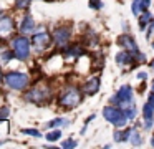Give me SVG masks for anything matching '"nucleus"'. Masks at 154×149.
<instances>
[{"instance_id":"6ab92c4d","label":"nucleus","mask_w":154,"mask_h":149,"mask_svg":"<svg viewBox=\"0 0 154 149\" xmlns=\"http://www.w3.org/2000/svg\"><path fill=\"white\" fill-rule=\"evenodd\" d=\"M151 20H152V17H151V13L147 12V10H146V12H141V15H139V28L144 30V28H146V25L151 22Z\"/></svg>"},{"instance_id":"c756f323","label":"nucleus","mask_w":154,"mask_h":149,"mask_svg":"<svg viewBox=\"0 0 154 149\" xmlns=\"http://www.w3.org/2000/svg\"><path fill=\"white\" fill-rule=\"evenodd\" d=\"M137 78H139V79H146L147 78V75H146V73H144V71H139V73H137Z\"/></svg>"},{"instance_id":"f3484780","label":"nucleus","mask_w":154,"mask_h":149,"mask_svg":"<svg viewBox=\"0 0 154 149\" xmlns=\"http://www.w3.org/2000/svg\"><path fill=\"white\" fill-rule=\"evenodd\" d=\"M15 58L14 48H7V46H0V63H8Z\"/></svg>"},{"instance_id":"f03ea898","label":"nucleus","mask_w":154,"mask_h":149,"mask_svg":"<svg viewBox=\"0 0 154 149\" xmlns=\"http://www.w3.org/2000/svg\"><path fill=\"white\" fill-rule=\"evenodd\" d=\"M81 99H83V93L76 86H68L61 91L60 98H58V104L65 109H73L81 103Z\"/></svg>"},{"instance_id":"bb28decb","label":"nucleus","mask_w":154,"mask_h":149,"mask_svg":"<svg viewBox=\"0 0 154 149\" xmlns=\"http://www.w3.org/2000/svg\"><path fill=\"white\" fill-rule=\"evenodd\" d=\"M151 35H154V18L149 22V26H147V38H151Z\"/></svg>"},{"instance_id":"ddd939ff","label":"nucleus","mask_w":154,"mask_h":149,"mask_svg":"<svg viewBox=\"0 0 154 149\" xmlns=\"http://www.w3.org/2000/svg\"><path fill=\"white\" fill-rule=\"evenodd\" d=\"M143 114H144V128L151 129L154 123V104L151 101H147L143 108Z\"/></svg>"},{"instance_id":"473e14b6","label":"nucleus","mask_w":154,"mask_h":149,"mask_svg":"<svg viewBox=\"0 0 154 149\" xmlns=\"http://www.w3.org/2000/svg\"><path fill=\"white\" fill-rule=\"evenodd\" d=\"M151 68L154 70V60H152V61H151Z\"/></svg>"},{"instance_id":"4468645a","label":"nucleus","mask_w":154,"mask_h":149,"mask_svg":"<svg viewBox=\"0 0 154 149\" xmlns=\"http://www.w3.org/2000/svg\"><path fill=\"white\" fill-rule=\"evenodd\" d=\"M116 63L118 65H129V63H133L134 60H136V55H134L133 51H129V50H121L119 53H116Z\"/></svg>"},{"instance_id":"20e7f679","label":"nucleus","mask_w":154,"mask_h":149,"mask_svg":"<svg viewBox=\"0 0 154 149\" xmlns=\"http://www.w3.org/2000/svg\"><path fill=\"white\" fill-rule=\"evenodd\" d=\"M103 116L106 121H109L113 126H116V128H124L126 126V123L129 121L126 116V113L123 111V109L119 108V106L113 104V106H106V108L103 109Z\"/></svg>"},{"instance_id":"dca6fc26","label":"nucleus","mask_w":154,"mask_h":149,"mask_svg":"<svg viewBox=\"0 0 154 149\" xmlns=\"http://www.w3.org/2000/svg\"><path fill=\"white\" fill-rule=\"evenodd\" d=\"M131 128H116L114 131V141L116 142H124V141H129V136H131Z\"/></svg>"},{"instance_id":"393cba45","label":"nucleus","mask_w":154,"mask_h":149,"mask_svg":"<svg viewBox=\"0 0 154 149\" xmlns=\"http://www.w3.org/2000/svg\"><path fill=\"white\" fill-rule=\"evenodd\" d=\"M22 132L23 134H28V136H33V138H40V131H37V129H22Z\"/></svg>"},{"instance_id":"f257e3e1","label":"nucleus","mask_w":154,"mask_h":149,"mask_svg":"<svg viewBox=\"0 0 154 149\" xmlns=\"http://www.w3.org/2000/svg\"><path fill=\"white\" fill-rule=\"evenodd\" d=\"M111 103L116 106H119L124 113H126L128 119H134L137 114L136 104L133 101V88L129 85H124L118 89V93L111 98Z\"/></svg>"},{"instance_id":"72a5a7b5","label":"nucleus","mask_w":154,"mask_h":149,"mask_svg":"<svg viewBox=\"0 0 154 149\" xmlns=\"http://www.w3.org/2000/svg\"><path fill=\"white\" fill-rule=\"evenodd\" d=\"M151 146H154V138H152V139H151Z\"/></svg>"},{"instance_id":"6e6552de","label":"nucleus","mask_w":154,"mask_h":149,"mask_svg":"<svg viewBox=\"0 0 154 149\" xmlns=\"http://www.w3.org/2000/svg\"><path fill=\"white\" fill-rule=\"evenodd\" d=\"M51 40H53V36H51L50 33H47V32H37V33H33V35H32V45H33L38 51H43V50H47L48 46H50Z\"/></svg>"},{"instance_id":"aec40b11","label":"nucleus","mask_w":154,"mask_h":149,"mask_svg":"<svg viewBox=\"0 0 154 149\" xmlns=\"http://www.w3.org/2000/svg\"><path fill=\"white\" fill-rule=\"evenodd\" d=\"M129 142L133 146H141V134L137 132V129H133L129 136Z\"/></svg>"},{"instance_id":"a878e982","label":"nucleus","mask_w":154,"mask_h":149,"mask_svg":"<svg viewBox=\"0 0 154 149\" xmlns=\"http://www.w3.org/2000/svg\"><path fill=\"white\" fill-rule=\"evenodd\" d=\"M30 0H15V7L17 8H27Z\"/></svg>"},{"instance_id":"cd10ccee","label":"nucleus","mask_w":154,"mask_h":149,"mask_svg":"<svg viewBox=\"0 0 154 149\" xmlns=\"http://www.w3.org/2000/svg\"><path fill=\"white\" fill-rule=\"evenodd\" d=\"M151 5V0H141V12H146Z\"/></svg>"},{"instance_id":"f8f14e48","label":"nucleus","mask_w":154,"mask_h":149,"mask_svg":"<svg viewBox=\"0 0 154 149\" xmlns=\"http://www.w3.org/2000/svg\"><path fill=\"white\" fill-rule=\"evenodd\" d=\"M63 58L65 60H78L85 53L81 45H71V46H63Z\"/></svg>"},{"instance_id":"f704fd0d","label":"nucleus","mask_w":154,"mask_h":149,"mask_svg":"<svg viewBox=\"0 0 154 149\" xmlns=\"http://www.w3.org/2000/svg\"><path fill=\"white\" fill-rule=\"evenodd\" d=\"M2 15H4V12H2V10H0V17H2Z\"/></svg>"},{"instance_id":"4be33fe9","label":"nucleus","mask_w":154,"mask_h":149,"mask_svg":"<svg viewBox=\"0 0 154 149\" xmlns=\"http://www.w3.org/2000/svg\"><path fill=\"white\" fill-rule=\"evenodd\" d=\"M131 12L134 17L141 15V0H133V5H131Z\"/></svg>"},{"instance_id":"1a4fd4ad","label":"nucleus","mask_w":154,"mask_h":149,"mask_svg":"<svg viewBox=\"0 0 154 149\" xmlns=\"http://www.w3.org/2000/svg\"><path fill=\"white\" fill-rule=\"evenodd\" d=\"M14 30H15V22L12 17H8V15L0 17V40L10 36L14 33Z\"/></svg>"},{"instance_id":"a211bd4d","label":"nucleus","mask_w":154,"mask_h":149,"mask_svg":"<svg viewBox=\"0 0 154 149\" xmlns=\"http://www.w3.org/2000/svg\"><path fill=\"white\" fill-rule=\"evenodd\" d=\"M66 124H70V121L68 119H65V118H55V119H51V121H48L47 124H45V128H48V129H51V128H60V126H66Z\"/></svg>"},{"instance_id":"0eeeda50","label":"nucleus","mask_w":154,"mask_h":149,"mask_svg":"<svg viewBox=\"0 0 154 149\" xmlns=\"http://www.w3.org/2000/svg\"><path fill=\"white\" fill-rule=\"evenodd\" d=\"M51 36H53L55 45L60 46V48H63V46H66L68 42L71 40V26L70 25L57 26V28L53 30V33H51Z\"/></svg>"},{"instance_id":"7ed1b4c3","label":"nucleus","mask_w":154,"mask_h":149,"mask_svg":"<svg viewBox=\"0 0 154 149\" xmlns=\"http://www.w3.org/2000/svg\"><path fill=\"white\" fill-rule=\"evenodd\" d=\"M51 98V88L48 85H37L32 89H28L25 99L28 103H35V104H42V103H47Z\"/></svg>"},{"instance_id":"423d86ee","label":"nucleus","mask_w":154,"mask_h":149,"mask_svg":"<svg viewBox=\"0 0 154 149\" xmlns=\"http://www.w3.org/2000/svg\"><path fill=\"white\" fill-rule=\"evenodd\" d=\"M12 48L18 61H27L30 58V40L27 36H15L12 40Z\"/></svg>"},{"instance_id":"9b49d317","label":"nucleus","mask_w":154,"mask_h":149,"mask_svg":"<svg viewBox=\"0 0 154 149\" xmlns=\"http://www.w3.org/2000/svg\"><path fill=\"white\" fill-rule=\"evenodd\" d=\"M118 43H119L121 46H123L124 50H129V51H133L134 55H137L139 53V48H137V43H136V40L133 38L131 35H121L119 38H118Z\"/></svg>"},{"instance_id":"5701e85b","label":"nucleus","mask_w":154,"mask_h":149,"mask_svg":"<svg viewBox=\"0 0 154 149\" xmlns=\"http://www.w3.org/2000/svg\"><path fill=\"white\" fill-rule=\"evenodd\" d=\"M76 146H78V142L75 141V139H66V141H63V142H61V147H65V149L76 147Z\"/></svg>"},{"instance_id":"e433bc0d","label":"nucleus","mask_w":154,"mask_h":149,"mask_svg":"<svg viewBox=\"0 0 154 149\" xmlns=\"http://www.w3.org/2000/svg\"><path fill=\"white\" fill-rule=\"evenodd\" d=\"M152 48H154V42H152Z\"/></svg>"},{"instance_id":"c85d7f7f","label":"nucleus","mask_w":154,"mask_h":149,"mask_svg":"<svg viewBox=\"0 0 154 149\" xmlns=\"http://www.w3.org/2000/svg\"><path fill=\"white\" fill-rule=\"evenodd\" d=\"M7 116H8V108H5V106L4 108H0V121H4Z\"/></svg>"},{"instance_id":"412c9836","label":"nucleus","mask_w":154,"mask_h":149,"mask_svg":"<svg viewBox=\"0 0 154 149\" xmlns=\"http://www.w3.org/2000/svg\"><path fill=\"white\" fill-rule=\"evenodd\" d=\"M60 138H61V131H60V129H55V131H50L47 136H45V139H47V141H58Z\"/></svg>"},{"instance_id":"c9c22d12","label":"nucleus","mask_w":154,"mask_h":149,"mask_svg":"<svg viewBox=\"0 0 154 149\" xmlns=\"http://www.w3.org/2000/svg\"><path fill=\"white\" fill-rule=\"evenodd\" d=\"M152 88H154V79H152Z\"/></svg>"},{"instance_id":"2f4dec72","label":"nucleus","mask_w":154,"mask_h":149,"mask_svg":"<svg viewBox=\"0 0 154 149\" xmlns=\"http://www.w3.org/2000/svg\"><path fill=\"white\" fill-rule=\"evenodd\" d=\"M4 78H5V75H4V73H2V70H0V83L4 81Z\"/></svg>"},{"instance_id":"9d476101","label":"nucleus","mask_w":154,"mask_h":149,"mask_svg":"<svg viewBox=\"0 0 154 149\" xmlns=\"http://www.w3.org/2000/svg\"><path fill=\"white\" fill-rule=\"evenodd\" d=\"M100 86H101L100 76H93V78H90L83 85V93L86 96H93V95H96V93L100 91Z\"/></svg>"},{"instance_id":"b1692460","label":"nucleus","mask_w":154,"mask_h":149,"mask_svg":"<svg viewBox=\"0 0 154 149\" xmlns=\"http://www.w3.org/2000/svg\"><path fill=\"white\" fill-rule=\"evenodd\" d=\"M90 8H93V10H100L101 7H103V2L101 0H90Z\"/></svg>"},{"instance_id":"7c9ffc66","label":"nucleus","mask_w":154,"mask_h":149,"mask_svg":"<svg viewBox=\"0 0 154 149\" xmlns=\"http://www.w3.org/2000/svg\"><path fill=\"white\" fill-rule=\"evenodd\" d=\"M149 101L154 104V88H152V91H151V95H149Z\"/></svg>"},{"instance_id":"2eb2a0df","label":"nucleus","mask_w":154,"mask_h":149,"mask_svg":"<svg viewBox=\"0 0 154 149\" xmlns=\"http://www.w3.org/2000/svg\"><path fill=\"white\" fill-rule=\"evenodd\" d=\"M33 28H35V22H33V18H32L30 13H27V15L23 17V20H22L18 30H20V33L27 35V33H32V32H33Z\"/></svg>"},{"instance_id":"39448f33","label":"nucleus","mask_w":154,"mask_h":149,"mask_svg":"<svg viewBox=\"0 0 154 149\" xmlns=\"http://www.w3.org/2000/svg\"><path fill=\"white\" fill-rule=\"evenodd\" d=\"M4 81H5V85H7L10 89H15V91H23V89L28 86L30 78H28L27 73L10 71V73H7V75H5Z\"/></svg>"}]
</instances>
